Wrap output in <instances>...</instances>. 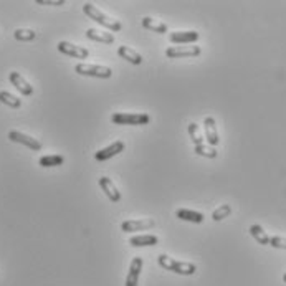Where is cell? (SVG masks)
<instances>
[{
  "mask_svg": "<svg viewBox=\"0 0 286 286\" xmlns=\"http://www.w3.org/2000/svg\"><path fill=\"white\" fill-rule=\"evenodd\" d=\"M270 247L286 250V238L284 237H271L270 238Z\"/></svg>",
  "mask_w": 286,
  "mask_h": 286,
  "instance_id": "obj_27",
  "label": "cell"
},
{
  "mask_svg": "<svg viewBox=\"0 0 286 286\" xmlns=\"http://www.w3.org/2000/svg\"><path fill=\"white\" fill-rule=\"evenodd\" d=\"M200 38V33L195 30H189V32H172L171 33V42L175 45H190L195 43L197 40Z\"/></svg>",
  "mask_w": 286,
  "mask_h": 286,
  "instance_id": "obj_11",
  "label": "cell"
},
{
  "mask_svg": "<svg viewBox=\"0 0 286 286\" xmlns=\"http://www.w3.org/2000/svg\"><path fill=\"white\" fill-rule=\"evenodd\" d=\"M250 235L255 238V240L260 245H270V235L263 230L262 225H251L250 227Z\"/></svg>",
  "mask_w": 286,
  "mask_h": 286,
  "instance_id": "obj_20",
  "label": "cell"
},
{
  "mask_svg": "<svg viewBox=\"0 0 286 286\" xmlns=\"http://www.w3.org/2000/svg\"><path fill=\"white\" fill-rule=\"evenodd\" d=\"M118 55L122 60H126V61H129V63H133V65H141L142 61H144V58H142L141 53L133 50L131 46H124V45L118 46Z\"/></svg>",
  "mask_w": 286,
  "mask_h": 286,
  "instance_id": "obj_15",
  "label": "cell"
},
{
  "mask_svg": "<svg viewBox=\"0 0 286 286\" xmlns=\"http://www.w3.org/2000/svg\"><path fill=\"white\" fill-rule=\"evenodd\" d=\"M203 129H205V139L209 142V146H217L220 142L219 139V131H217V122L212 116H207L203 119Z\"/></svg>",
  "mask_w": 286,
  "mask_h": 286,
  "instance_id": "obj_12",
  "label": "cell"
},
{
  "mask_svg": "<svg viewBox=\"0 0 286 286\" xmlns=\"http://www.w3.org/2000/svg\"><path fill=\"white\" fill-rule=\"evenodd\" d=\"M74 71L81 76H93V78H111L113 70L110 66L103 65H90V63H78L74 66Z\"/></svg>",
  "mask_w": 286,
  "mask_h": 286,
  "instance_id": "obj_4",
  "label": "cell"
},
{
  "mask_svg": "<svg viewBox=\"0 0 286 286\" xmlns=\"http://www.w3.org/2000/svg\"><path fill=\"white\" fill-rule=\"evenodd\" d=\"M202 53L200 46H169L166 50V57L169 58H182V57H199Z\"/></svg>",
  "mask_w": 286,
  "mask_h": 286,
  "instance_id": "obj_8",
  "label": "cell"
},
{
  "mask_svg": "<svg viewBox=\"0 0 286 286\" xmlns=\"http://www.w3.org/2000/svg\"><path fill=\"white\" fill-rule=\"evenodd\" d=\"M9 80H10V83L23 94V96H30V94H33V86L18 71H12L9 74Z\"/></svg>",
  "mask_w": 286,
  "mask_h": 286,
  "instance_id": "obj_13",
  "label": "cell"
},
{
  "mask_svg": "<svg viewBox=\"0 0 286 286\" xmlns=\"http://www.w3.org/2000/svg\"><path fill=\"white\" fill-rule=\"evenodd\" d=\"M283 281H284V283H286V273H284V275H283Z\"/></svg>",
  "mask_w": 286,
  "mask_h": 286,
  "instance_id": "obj_29",
  "label": "cell"
},
{
  "mask_svg": "<svg viewBox=\"0 0 286 286\" xmlns=\"http://www.w3.org/2000/svg\"><path fill=\"white\" fill-rule=\"evenodd\" d=\"M159 243V238L155 235H136V237H131V240H129V245L131 247H154V245Z\"/></svg>",
  "mask_w": 286,
  "mask_h": 286,
  "instance_id": "obj_18",
  "label": "cell"
},
{
  "mask_svg": "<svg viewBox=\"0 0 286 286\" xmlns=\"http://www.w3.org/2000/svg\"><path fill=\"white\" fill-rule=\"evenodd\" d=\"M177 219H180L184 222H192V223H202L203 222V214L202 212H197V210H189V209H179L175 212Z\"/></svg>",
  "mask_w": 286,
  "mask_h": 286,
  "instance_id": "obj_17",
  "label": "cell"
},
{
  "mask_svg": "<svg viewBox=\"0 0 286 286\" xmlns=\"http://www.w3.org/2000/svg\"><path fill=\"white\" fill-rule=\"evenodd\" d=\"M86 38L93 40V42H99V43H114V35L111 32H99L96 29H88L86 30Z\"/></svg>",
  "mask_w": 286,
  "mask_h": 286,
  "instance_id": "obj_16",
  "label": "cell"
},
{
  "mask_svg": "<svg viewBox=\"0 0 286 286\" xmlns=\"http://www.w3.org/2000/svg\"><path fill=\"white\" fill-rule=\"evenodd\" d=\"M231 214V207L228 205V203H223V205H220L219 209H215L214 210V214H212V219L215 222H220L223 219H227V217Z\"/></svg>",
  "mask_w": 286,
  "mask_h": 286,
  "instance_id": "obj_26",
  "label": "cell"
},
{
  "mask_svg": "<svg viewBox=\"0 0 286 286\" xmlns=\"http://www.w3.org/2000/svg\"><path fill=\"white\" fill-rule=\"evenodd\" d=\"M142 265H144V262H142L141 256L133 258L131 267H129L127 276H126V286H138L139 275H141V271H142Z\"/></svg>",
  "mask_w": 286,
  "mask_h": 286,
  "instance_id": "obj_10",
  "label": "cell"
},
{
  "mask_svg": "<svg viewBox=\"0 0 286 286\" xmlns=\"http://www.w3.org/2000/svg\"><path fill=\"white\" fill-rule=\"evenodd\" d=\"M0 103H4L5 106L17 110V108L22 106V99H18L17 96H13V94L9 93V91H0Z\"/></svg>",
  "mask_w": 286,
  "mask_h": 286,
  "instance_id": "obj_22",
  "label": "cell"
},
{
  "mask_svg": "<svg viewBox=\"0 0 286 286\" xmlns=\"http://www.w3.org/2000/svg\"><path fill=\"white\" fill-rule=\"evenodd\" d=\"M9 139L12 142H18V144L27 146L29 149H32V151H40V149H42V142H40L38 139L32 138V136H29V134L20 133V131H10Z\"/></svg>",
  "mask_w": 286,
  "mask_h": 286,
  "instance_id": "obj_7",
  "label": "cell"
},
{
  "mask_svg": "<svg viewBox=\"0 0 286 286\" xmlns=\"http://www.w3.org/2000/svg\"><path fill=\"white\" fill-rule=\"evenodd\" d=\"M35 4H38V5H55V7H61V5H65V0H35Z\"/></svg>",
  "mask_w": 286,
  "mask_h": 286,
  "instance_id": "obj_28",
  "label": "cell"
},
{
  "mask_svg": "<svg viewBox=\"0 0 286 286\" xmlns=\"http://www.w3.org/2000/svg\"><path fill=\"white\" fill-rule=\"evenodd\" d=\"M194 152L197 155H202V158H209V159H215L217 158V149L207 144H199L194 147Z\"/></svg>",
  "mask_w": 286,
  "mask_h": 286,
  "instance_id": "obj_24",
  "label": "cell"
},
{
  "mask_svg": "<svg viewBox=\"0 0 286 286\" xmlns=\"http://www.w3.org/2000/svg\"><path fill=\"white\" fill-rule=\"evenodd\" d=\"M142 27L151 32H155V33H167V25L159 22V20H154L151 17H144L142 18Z\"/></svg>",
  "mask_w": 286,
  "mask_h": 286,
  "instance_id": "obj_19",
  "label": "cell"
},
{
  "mask_svg": "<svg viewBox=\"0 0 286 286\" xmlns=\"http://www.w3.org/2000/svg\"><path fill=\"white\" fill-rule=\"evenodd\" d=\"M57 48H58L60 53H63V55L76 58V60H85V58L90 57V51H88V48H85V46L73 45L70 42H60Z\"/></svg>",
  "mask_w": 286,
  "mask_h": 286,
  "instance_id": "obj_5",
  "label": "cell"
},
{
  "mask_svg": "<svg viewBox=\"0 0 286 286\" xmlns=\"http://www.w3.org/2000/svg\"><path fill=\"white\" fill-rule=\"evenodd\" d=\"M111 121L118 126H144L151 118L146 113H113Z\"/></svg>",
  "mask_w": 286,
  "mask_h": 286,
  "instance_id": "obj_3",
  "label": "cell"
},
{
  "mask_svg": "<svg viewBox=\"0 0 286 286\" xmlns=\"http://www.w3.org/2000/svg\"><path fill=\"white\" fill-rule=\"evenodd\" d=\"M187 131H189V136H190V139H192V142L195 146H199V144H203V136L200 133V127L199 124H195V122H190V124L187 126Z\"/></svg>",
  "mask_w": 286,
  "mask_h": 286,
  "instance_id": "obj_23",
  "label": "cell"
},
{
  "mask_svg": "<svg viewBox=\"0 0 286 286\" xmlns=\"http://www.w3.org/2000/svg\"><path fill=\"white\" fill-rule=\"evenodd\" d=\"M13 37H15V40H18V42H32V40L37 38V33L30 29H17L13 32Z\"/></svg>",
  "mask_w": 286,
  "mask_h": 286,
  "instance_id": "obj_25",
  "label": "cell"
},
{
  "mask_svg": "<svg viewBox=\"0 0 286 286\" xmlns=\"http://www.w3.org/2000/svg\"><path fill=\"white\" fill-rule=\"evenodd\" d=\"M158 262L159 265L164 270H169V271H174L177 275H184V276H192L195 271H197V267L194 263L190 262H179V260H174V258L167 256V255H159L158 256Z\"/></svg>",
  "mask_w": 286,
  "mask_h": 286,
  "instance_id": "obj_2",
  "label": "cell"
},
{
  "mask_svg": "<svg viewBox=\"0 0 286 286\" xmlns=\"http://www.w3.org/2000/svg\"><path fill=\"white\" fill-rule=\"evenodd\" d=\"M99 187L103 189V192L106 194V197L111 202H119L121 200V192L118 190V187L114 186V182L110 179V177H99Z\"/></svg>",
  "mask_w": 286,
  "mask_h": 286,
  "instance_id": "obj_14",
  "label": "cell"
},
{
  "mask_svg": "<svg viewBox=\"0 0 286 286\" xmlns=\"http://www.w3.org/2000/svg\"><path fill=\"white\" fill-rule=\"evenodd\" d=\"M65 162V158L60 154H50V155H43V158H40L38 164L42 167H57L61 166Z\"/></svg>",
  "mask_w": 286,
  "mask_h": 286,
  "instance_id": "obj_21",
  "label": "cell"
},
{
  "mask_svg": "<svg viewBox=\"0 0 286 286\" xmlns=\"http://www.w3.org/2000/svg\"><path fill=\"white\" fill-rule=\"evenodd\" d=\"M122 151H124V142H122V141H116V142H113V144H110L108 147L99 149V151L94 154V159H96L98 162H103V161H108V159L114 158V155H118Z\"/></svg>",
  "mask_w": 286,
  "mask_h": 286,
  "instance_id": "obj_9",
  "label": "cell"
},
{
  "mask_svg": "<svg viewBox=\"0 0 286 286\" xmlns=\"http://www.w3.org/2000/svg\"><path fill=\"white\" fill-rule=\"evenodd\" d=\"M83 12H85V15H88L91 20H94V22L99 23L101 27H105V29H108L110 32H119L122 29L121 22H118V20H114L111 17H108L105 12H101L96 5H93L90 2L83 5Z\"/></svg>",
  "mask_w": 286,
  "mask_h": 286,
  "instance_id": "obj_1",
  "label": "cell"
},
{
  "mask_svg": "<svg viewBox=\"0 0 286 286\" xmlns=\"http://www.w3.org/2000/svg\"><path fill=\"white\" fill-rule=\"evenodd\" d=\"M155 227L154 219H133V220H124L121 223L122 231H142Z\"/></svg>",
  "mask_w": 286,
  "mask_h": 286,
  "instance_id": "obj_6",
  "label": "cell"
}]
</instances>
